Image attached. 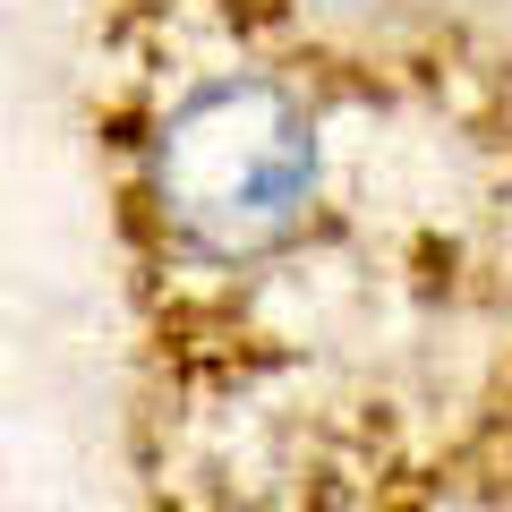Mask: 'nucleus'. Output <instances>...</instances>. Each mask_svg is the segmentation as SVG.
Returning a JSON list of instances; mask_svg holds the SVG:
<instances>
[{
	"instance_id": "1",
	"label": "nucleus",
	"mask_w": 512,
	"mask_h": 512,
	"mask_svg": "<svg viewBox=\"0 0 512 512\" xmlns=\"http://www.w3.org/2000/svg\"><path fill=\"white\" fill-rule=\"evenodd\" d=\"M316 197V120L274 77H214L154 128V205L197 256H265Z\"/></svg>"
}]
</instances>
